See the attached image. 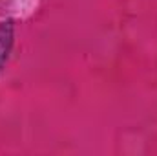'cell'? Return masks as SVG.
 <instances>
[{
	"label": "cell",
	"mask_w": 157,
	"mask_h": 156,
	"mask_svg": "<svg viewBox=\"0 0 157 156\" xmlns=\"http://www.w3.org/2000/svg\"><path fill=\"white\" fill-rule=\"evenodd\" d=\"M11 46H13V24L4 22L0 24V70L9 57Z\"/></svg>",
	"instance_id": "cell-1"
}]
</instances>
